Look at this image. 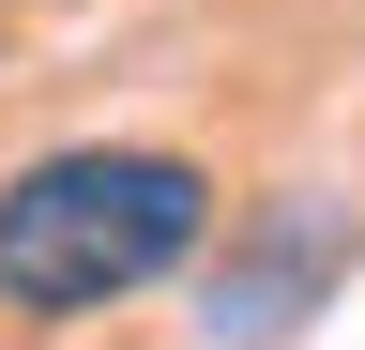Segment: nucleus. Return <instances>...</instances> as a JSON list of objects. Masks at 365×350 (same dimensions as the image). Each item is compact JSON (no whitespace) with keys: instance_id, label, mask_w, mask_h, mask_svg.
I'll return each instance as SVG.
<instances>
[{"instance_id":"obj_1","label":"nucleus","mask_w":365,"mask_h":350,"mask_svg":"<svg viewBox=\"0 0 365 350\" xmlns=\"http://www.w3.org/2000/svg\"><path fill=\"white\" fill-rule=\"evenodd\" d=\"M228 229L213 168L153 153V138H61L31 168H0V320L61 335L91 304H137L168 274H198Z\"/></svg>"},{"instance_id":"obj_2","label":"nucleus","mask_w":365,"mask_h":350,"mask_svg":"<svg viewBox=\"0 0 365 350\" xmlns=\"http://www.w3.org/2000/svg\"><path fill=\"white\" fill-rule=\"evenodd\" d=\"M335 274H350V213H319L304 244H289V229H259V244H244V259L198 289V304H213V350H274V335H289V320H304Z\"/></svg>"}]
</instances>
